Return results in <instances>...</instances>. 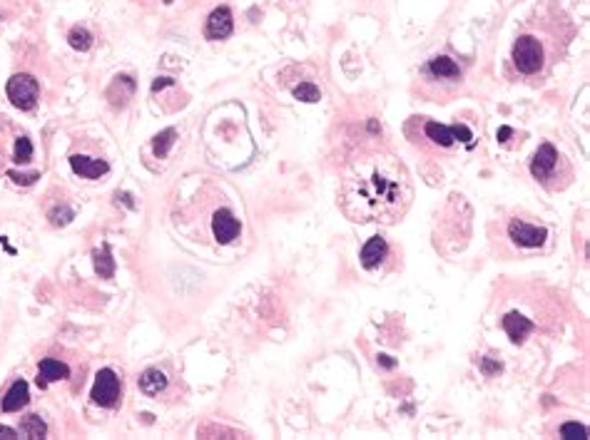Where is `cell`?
I'll use <instances>...</instances> for the list:
<instances>
[{"label":"cell","mask_w":590,"mask_h":440,"mask_svg":"<svg viewBox=\"0 0 590 440\" xmlns=\"http://www.w3.org/2000/svg\"><path fill=\"white\" fill-rule=\"evenodd\" d=\"M414 199L406 167L388 152L351 159L341 177L339 207L351 222L396 224Z\"/></svg>","instance_id":"obj_1"},{"label":"cell","mask_w":590,"mask_h":440,"mask_svg":"<svg viewBox=\"0 0 590 440\" xmlns=\"http://www.w3.org/2000/svg\"><path fill=\"white\" fill-rule=\"evenodd\" d=\"M530 174H533L543 187H548V189H553V192L565 189V187L570 185V180H573V169H570V164L565 162V159L558 154L556 147L548 145V142L538 147V152L533 154V159H530Z\"/></svg>","instance_id":"obj_2"},{"label":"cell","mask_w":590,"mask_h":440,"mask_svg":"<svg viewBox=\"0 0 590 440\" xmlns=\"http://www.w3.org/2000/svg\"><path fill=\"white\" fill-rule=\"evenodd\" d=\"M513 65L523 75H533L543 67V45L533 35H520L513 45Z\"/></svg>","instance_id":"obj_3"},{"label":"cell","mask_w":590,"mask_h":440,"mask_svg":"<svg viewBox=\"0 0 590 440\" xmlns=\"http://www.w3.org/2000/svg\"><path fill=\"white\" fill-rule=\"evenodd\" d=\"M8 100L15 105L18 109H33L35 102H38V80L33 75H13L8 80Z\"/></svg>","instance_id":"obj_4"},{"label":"cell","mask_w":590,"mask_h":440,"mask_svg":"<svg viewBox=\"0 0 590 440\" xmlns=\"http://www.w3.org/2000/svg\"><path fill=\"white\" fill-rule=\"evenodd\" d=\"M90 398H93V403H98L103 408H112L120 401V378H117L115 371L103 368L95 375V386Z\"/></svg>","instance_id":"obj_5"},{"label":"cell","mask_w":590,"mask_h":440,"mask_svg":"<svg viewBox=\"0 0 590 440\" xmlns=\"http://www.w3.org/2000/svg\"><path fill=\"white\" fill-rule=\"evenodd\" d=\"M509 234H511V239H513L518 246H523V249H536V246H541L548 236V232L543 227H533V224L518 222V219L511 222Z\"/></svg>","instance_id":"obj_6"},{"label":"cell","mask_w":590,"mask_h":440,"mask_svg":"<svg viewBox=\"0 0 590 440\" xmlns=\"http://www.w3.org/2000/svg\"><path fill=\"white\" fill-rule=\"evenodd\" d=\"M240 229H242L240 219H237L230 209H219V212L214 214L212 232H214V239H217L219 244H230V241H235L237 236H240Z\"/></svg>","instance_id":"obj_7"},{"label":"cell","mask_w":590,"mask_h":440,"mask_svg":"<svg viewBox=\"0 0 590 440\" xmlns=\"http://www.w3.org/2000/svg\"><path fill=\"white\" fill-rule=\"evenodd\" d=\"M232 27H235L232 11L230 8H217V11H212V15L207 18L204 35H207V40H224L232 35Z\"/></svg>","instance_id":"obj_8"},{"label":"cell","mask_w":590,"mask_h":440,"mask_svg":"<svg viewBox=\"0 0 590 440\" xmlns=\"http://www.w3.org/2000/svg\"><path fill=\"white\" fill-rule=\"evenodd\" d=\"M70 167H72V172L80 174V177H85V180H98V177L107 174L110 164L103 162V159L85 157V154H72V157H70Z\"/></svg>","instance_id":"obj_9"},{"label":"cell","mask_w":590,"mask_h":440,"mask_svg":"<svg viewBox=\"0 0 590 440\" xmlns=\"http://www.w3.org/2000/svg\"><path fill=\"white\" fill-rule=\"evenodd\" d=\"M388 254V246L383 236H372L361 249V267L364 269H376Z\"/></svg>","instance_id":"obj_10"},{"label":"cell","mask_w":590,"mask_h":440,"mask_svg":"<svg viewBox=\"0 0 590 440\" xmlns=\"http://www.w3.org/2000/svg\"><path fill=\"white\" fill-rule=\"evenodd\" d=\"M67 375H70V368H67L65 364H60V361H55V359H43L40 361V368H38V386L48 388L50 383L67 378Z\"/></svg>","instance_id":"obj_11"},{"label":"cell","mask_w":590,"mask_h":440,"mask_svg":"<svg viewBox=\"0 0 590 440\" xmlns=\"http://www.w3.org/2000/svg\"><path fill=\"white\" fill-rule=\"evenodd\" d=\"M503 328H506V333H509V338L513 343H523L525 336L533 331V324H530L525 316H520L513 311V314H506V319H503Z\"/></svg>","instance_id":"obj_12"},{"label":"cell","mask_w":590,"mask_h":440,"mask_svg":"<svg viewBox=\"0 0 590 440\" xmlns=\"http://www.w3.org/2000/svg\"><path fill=\"white\" fill-rule=\"evenodd\" d=\"M27 398H30V393H27V383L25 380H15L11 386V391L6 393V398H3V411L6 413H15V411H20V408L27 406Z\"/></svg>","instance_id":"obj_13"},{"label":"cell","mask_w":590,"mask_h":440,"mask_svg":"<svg viewBox=\"0 0 590 440\" xmlns=\"http://www.w3.org/2000/svg\"><path fill=\"white\" fill-rule=\"evenodd\" d=\"M132 93H135V80H132L130 75H120V77H115L112 85H110L107 98L112 105H125L127 100L132 98Z\"/></svg>","instance_id":"obj_14"},{"label":"cell","mask_w":590,"mask_h":440,"mask_svg":"<svg viewBox=\"0 0 590 440\" xmlns=\"http://www.w3.org/2000/svg\"><path fill=\"white\" fill-rule=\"evenodd\" d=\"M164 388H167V378H164V373L159 368H148L140 375V391L145 396H157Z\"/></svg>","instance_id":"obj_15"},{"label":"cell","mask_w":590,"mask_h":440,"mask_svg":"<svg viewBox=\"0 0 590 440\" xmlns=\"http://www.w3.org/2000/svg\"><path fill=\"white\" fill-rule=\"evenodd\" d=\"M424 132H426L428 140H431L433 145H438V147H454L456 145L454 127L438 125V122H426V125H424Z\"/></svg>","instance_id":"obj_16"},{"label":"cell","mask_w":590,"mask_h":440,"mask_svg":"<svg viewBox=\"0 0 590 440\" xmlns=\"http://www.w3.org/2000/svg\"><path fill=\"white\" fill-rule=\"evenodd\" d=\"M428 70H431L436 77H451V80L461 75L459 65H456L451 58H446V55H441V58H433V60L428 62Z\"/></svg>","instance_id":"obj_17"},{"label":"cell","mask_w":590,"mask_h":440,"mask_svg":"<svg viewBox=\"0 0 590 440\" xmlns=\"http://www.w3.org/2000/svg\"><path fill=\"white\" fill-rule=\"evenodd\" d=\"M95 272L100 274V279H112L115 276V259H112V251L110 246H105L103 254L95 251Z\"/></svg>","instance_id":"obj_18"},{"label":"cell","mask_w":590,"mask_h":440,"mask_svg":"<svg viewBox=\"0 0 590 440\" xmlns=\"http://www.w3.org/2000/svg\"><path fill=\"white\" fill-rule=\"evenodd\" d=\"M20 433L25 435V438H45V433H48V425L40 420V415H27V418L22 420V425H20Z\"/></svg>","instance_id":"obj_19"},{"label":"cell","mask_w":590,"mask_h":440,"mask_svg":"<svg viewBox=\"0 0 590 440\" xmlns=\"http://www.w3.org/2000/svg\"><path fill=\"white\" fill-rule=\"evenodd\" d=\"M175 137H177V132L172 130H162L157 137H155V142H152V149H155V154L157 157H167V152H170V147L175 145Z\"/></svg>","instance_id":"obj_20"},{"label":"cell","mask_w":590,"mask_h":440,"mask_svg":"<svg viewBox=\"0 0 590 440\" xmlns=\"http://www.w3.org/2000/svg\"><path fill=\"white\" fill-rule=\"evenodd\" d=\"M67 40H70L72 48L80 50V53H85V50L93 48V35H90L85 27H72L70 35H67Z\"/></svg>","instance_id":"obj_21"},{"label":"cell","mask_w":590,"mask_h":440,"mask_svg":"<svg viewBox=\"0 0 590 440\" xmlns=\"http://www.w3.org/2000/svg\"><path fill=\"white\" fill-rule=\"evenodd\" d=\"M294 98L301 100V102H319L322 93H319V87L314 82H299L294 87Z\"/></svg>","instance_id":"obj_22"},{"label":"cell","mask_w":590,"mask_h":440,"mask_svg":"<svg viewBox=\"0 0 590 440\" xmlns=\"http://www.w3.org/2000/svg\"><path fill=\"white\" fill-rule=\"evenodd\" d=\"M33 159V145H30V140L27 137H18L15 142V162L18 164H25Z\"/></svg>","instance_id":"obj_23"},{"label":"cell","mask_w":590,"mask_h":440,"mask_svg":"<svg viewBox=\"0 0 590 440\" xmlns=\"http://www.w3.org/2000/svg\"><path fill=\"white\" fill-rule=\"evenodd\" d=\"M560 438H570V440H585L588 438V428L580 423H565L560 428Z\"/></svg>","instance_id":"obj_24"},{"label":"cell","mask_w":590,"mask_h":440,"mask_svg":"<svg viewBox=\"0 0 590 440\" xmlns=\"http://www.w3.org/2000/svg\"><path fill=\"white\" fill-rule=\"evenodd\" d=\"M70 219H72V209H67V207L53 209V212H50V222H53L55 227H65Z\"/></svg>","instance_id":"obj_25"},{"label":"cell","mask_w":590,"mask_h":440,"mask_svg":"<svg viewBox=\"0 0 590 440\" xmlns=\"http://www.w3.org/2000/svg\"><path fill=\"white\" fill-rule=\"evenodd\" d=\"M40 174L33 172V174H18V172H11V180L18 182V185H33L35 180H38Z\"/></svg>","instance_id":"obj_26"},{"label":"cell","mask_w":590,"mask_h":440,"mask_svg":"<svg viewBox=\"0 0 590 440\" xmlns=\"http://www.w3.org/2000/svg\"><path fill=\"white\" fill-rule=\"evenodd\" d=\"M481 371L486 375H493V373H498V371H501V364H498V361H493V359H483L481 361Z\"/></svg>","instance_id":"obj_27"},{"label":"cell","mask_w":590,"mask_h":440,"mask_svg":"<svg viewBox=\"0 0 590 440\" xmlns=\"http://www.w3.org/2000/svg\"><path fill=\"white\" fill-rule=\"evenodd\" d=\"M170 85H175V80H170V77H157V80L152 82V93H157V90L170 87Z\"/></svg>","instance_id":"obj_28"},{"label":"cell","mask_w":590,"mask_h":440,"mask_svg":"<svg viewBox=\"0 0 590 440\" xmlns=\"http://www.w3.org/2000/svg\"><path fill=\"white\" fill-rule=\"evenodd\" d=\"M0 438H8V440L18 438V430L8 428V425H0Z\"/></svg>","instance_id":"obj_29"},{"label":"cell","mask_w":590,"mask_h":440,"mask_svg":"<svg viewBox=\"0 0 590 440\" xmlns=\"http://www.w3.org/2000/svg\"><path fill=\"white\" fill-rule=\"evenodd\" d=\"M511 135H513V130H511V127H501V130H498V140H501V142H506Z\"/></svg>","instance_id":"obj_30"},{"label":"cell","mask_w":590,"mask_h":440,"mask_svg":"<svg viewBox=\"0 0 590 440\" xmlns=\"http://www.w3.org/2000/svg\"><path fill=\"white\" fill-rule=\"evenodd\" d=\"M379 361H381L386 368H393V361H388V356H379Z\"/></svg>","instance_id":"obj_31"},{"label":"cell","mask_w":590,"mask_h":440,"mask_svg":"<svg viewBox=\"0 0 590 440\" xmlns=\"http://www.w3.org/2000/svg\"><path fill=\"white\" fill-rule=\"evenodd\" d=\"M164 3H172V0H164Z\"/></svg>","instance_id":"obj_32"}]
</instances>
